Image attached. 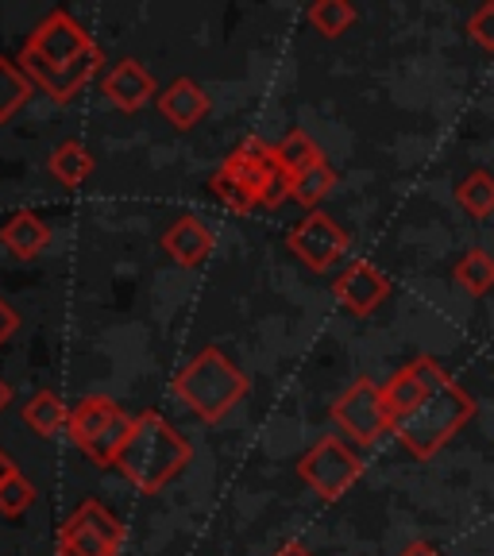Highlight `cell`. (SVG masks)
Listing matches in <instances>:
<instances>
[{
  "label": "cell",
  "mask_w": 494,
  "mask_h": 556,
  "mask_svg": "<svg viewBox=\"0 0 494 556\" xmlns=\"http://www.w3.org/2000/svg\"><path fill=\"white\" fill-rule=\"evenodd\" d=\"M190 460L193 444L159 409H143L139 417H131V433L124 448L116 452L113 468H121V476L139 495H159L163 486H170V479L182 476Z\"/></svg>",
  "instance_id": "cell-1"
},
{
  "label": "cell",
  "mask_w": 494,
  "mask_h": 556,
  "mask_svg": "<svg viewBox=\"0 0 494 556\" xmlns=\"http://www.w3.org/2000/svg\"><path fill=\"white\" fill-rule=\"evenodd\" d=\"M252 391V382L217 344L201 348L198 356L174 375V399L182 402L205 426H220Z\"/></svg>",
  "instance_id": "cell-2"
},
{
  "label": "cell",
  "mask_w": 494,
  "mask_h": 556,
  "mask_svg": "<svg viewBox=\"0 0 494 556\" xmlns=\"http://www.w3.org/2000/svg\"><path fill=\"white\" fill-rule=\"evenodd\" d=\"M471 417H476L471 394L452 375H444L441 382L429 387V394L409 414L394 417L391 433L406 444V452H414L417 460H429V456H436L452 437L468 426Z\"/></svg>",
  "instance_id": "cell-3"
},
{
  "label": "cell",
  "mask_w": 494,
  "mask_h": 556,
  "mask_svg": "<svg viewBox=\"0 0 494 556\" xmlns=\"http://www.w3.org/2000/svg\"><path fill=\"white\" fill-rule=\"evenodd\" d=\"M128 433H131V417L109 394H89V399L78 402V409H69L66 437L86 452L97 468L116 464V452L124 448Z\"/></svg>",
  "instance_id": "cell-4"
},
{
  "label": "cell",
  "mask_w": 494,
  "mask_h": 556,
  "mask_svg": "<svg viewBox=\"0 0 494 556\" xmlns=\"http://www.w3.org/2000/svg\"><path fill=\"white\" fill-rule=\"evenodd\" d=\"M364 476V460L340 437H321L297 460V479L325 503H340Z\"/></svg>",
  "instance_id": "cell-5"
},
{
  "label": "cell",
  "mask_w": 494,
  "mask_h": 556,
  "mask_svg": "<svg viewBox=\"0 0 494 556\" xmlns=\"http://www.w3.org/2000/svg\"><path fill=\"white\" fill-rule=\"evenodd\" d=\"M124 526L113 510L97 498H86L78 510L59 526L54 553L59 556H121Z\"/></svg>",
  "instance_id": "cell-6"
},
{
  "label": "cell",
  "mask_w": 494,
  "mask_h": 556,
  "mask_svg": "<svg viewBox=\"0 0 494 556\" xmlns=\"http://www.w3.org/2000/svg\"><path fill=\"white\" fill-rule=\"evenodd\" d=\"M220 170L232 174L236 182L267 208L282 205L290 198V178L275 166V143H267L259 136L240 139L232 148V155L220 163Z\"/></svg>",
  "instance_id": "cell-7"
},
{
  "label": "cell",
  "mask_w": 494,
  "mask_h": 556,
  "mask_svg": "<svg viewBox=\"0 0 494 556\" xmlns=\"http://www.w3.org/2000/svg\"><path fill=\"white\" fill-rule=\"evenodd\" d=\"M332 421L359 444H375L382 433H391V414L382 406V387L375 379H356L332 402Z\"/></svg>",
  "instance_id": "cell-8"
},
{
  "label": "cell",
  "mask_w": 494,
  "mask_h": 556,
  "mask_svg": "<svg viewBox=\"0 0 494 556\" xmlns=\"http://www.w3.org/2000/svg\"><path fill=\"white\" fill-rule=\"evenodd\" d=\"M93 47H97L93 35H89L78 20L69 16V12L59 9V12H51L43 24L35 27L31 35H27L24 51L31 54V59L47 62V66L62 70V66H74L78 59H86Z\"/></svg>",
  "instance_id": "cell-9"
},
{
  "label": "cell",
  "mask_w": 494,
  "mask_h": 556,
  "mask_svg": "<svg viewBox=\"0 0 494 556\" xmlns=\"http://www.w3.org/2000/svg\"><path fill=\"white\" fill-rule=\"evenodd\" d=\"M287 248L313 270V275H325V270H332L347 255L352 236L332 217H325V213H309V217L287 236Z\"/></svg>",
  "instance_id": "cell-10"
},
{
  "label": "cell",
  "mask_w": 494,
  "mask_h": 556,
  "mask_svg": "<svg viewBox=\"0 0 494 556\" xmlns=\"http://www.w3.org/2000/svg\"><path fill=\"white\" fill-rule=\"evenodd\" d=\"M20 66H24V74L31 78L35 89H43L54 104H66V101H74V97H78L81 89L97 78V74H101L104 54H101V47H93V51H89L86 59L74 62V66L54 70V66H47V62L31 59L27 51H20Z\"/></svg>",
  "instance_id": "cell-11"
},
{
  "label": "cell",
  "mask_w": 494,
  "mask_h": 556,
  "mask_svg": "<svg viewBox=\"0 0 494 556\" xmlns=\"http://www.w3.org/2000/svg\"><path fill=\"white\" fill-rule=\"evenodd\" d=\"M332 298H337L352 317H371V313L391 298V278L382 275L371 260H356L332 278Z\"/></svg>",
  "instance_id": "cell-12"
},
{
  "label": "cell",
  "mask_w": 494,
  "mask_h": 556,
  "mask_svg": "<svg viewBox=\"0 0 494 556\" xmlns=\"http://www.w3.org/2000/svg\"><path fill=\"white\" fill-rule=\"evenodd\" d=\"M101 93L121 109V113H139L151 97H159V86L148 70L136 59H121L109 74L101 78Z\"/></svg>",
  "instance_id": "cell-13"
},
{
  "label": "cell",
  "mask_w": 494,
  "mask_h": 556,
  "mask_svg": "<svg viewBox=\"0 0 494 556\" xmlns=\"http://www.w3.org/2000/svg\"><path fill=\"white\" fill-rule=\"evenodd\" d=\"M213 248H217V236L201 217H178L163 232V252L178 267H201L213 255Z\"/></svg>",
  "instance_id": "cell-14"
},
{
  "label": "cell",
  "mask_w": 494,
  "mask_h": 556,
  "mask_svg": "<svg viewBox=\"0 0 494 556\" xmlns=\"http://www.w3.org/2000/svg\"><path fill=\"white\" fill-rule=\"evenodd\" d=\"M0 243H4V252L20 263H31L51 248V225H47L39 213L31 208H20L12 213L4 225H0Z\"/></svg>",
  "instance_id": "cell-15"
},
{
  "label": "cell",
  "mask_w": 494,
  "mask_h": 556,
  "mask_svg": "<svg viewBox=\"0 0 494 556\" xmlns=\"http://www.w3.org/2000/svg\"><path fill=\"white\" fill-rule=\"evenodd\" d=\"M155 101H159V113H163V121H170L178 131L198 128V124L208 116V93L190 78L170 81V86H166Z\"/></svg>",
  "instance_id": "cell-16"
},
{
  "label": "cell",
  "mask_w": 494,
  "mask_h": 556,
  "mask_svg": "<svg viewBox=\"0 0 494 556\" xmlns=\"http://www.w3.org/2000/svg\"><path fill=\"white\" fill-rule=\"evenodd\" d=\"M47 170H51V178H59L66 190H78V186L89 182V174H93V155H89L86 143L66 139V143H59V148L51 151Z\"/></svg>",
  "instance_id": "cell-17"
},
{
  "label": "cell",
  "mask_w": 494,
  "mask_h": 556,
  "mask_svg": "<svg viewBox=\"0 0 494 556\" xmlns=\"http://www.w3.org/2000/svg\"><path fill=\"white\" fill-rule=\"evenodd\" d=\"M317 163H325V155H321V148L313 143L309 131L294 128L275 143V166L287 174V178H297V174H305Z\"/></svg>",
  "instance_id": "cell-18"
},
{
  "label": "cell",
  "mask_w": 494,
  "mask_h": 556,
  "mask_svg": "<svg viewBox=\"0 0 494 556\" xmlns=\"http://www.w3.org/2000/svg\"><path fill=\"white\" fill-rule=\"evenodd\" d=\"M24 421L35 429L39 437H59L69 426V406L62 402V394L54 391H39L31 402L24 406Z\"/></svg>",
  "instance_id": "cell-19"
},
{
  "label": "cell",
  "mask_w": 494,
  "mask_h": 556,
  "mask_svg": "<svg viewBox=\"0 0 494 556\" xmlns=\"http://www.w3.org/2000/svg\"><path fill=\"white\" fill-rule=\"evenodd\" d=\"M31 93H35V86L24 74V66L12 62L9 54H0V124H9L12 116L31 101Z\"/></svg>",
  "instance_id": "cell-20"
},
{
  "label": "cell",
  "mask_w": 494,
  "mask_h": 556,
  "mask_svg": "<svg viewBox=\"0 0 494 556\" xmlns=\"http://www.w3.org/2000/svg\"><path fill=\"white\" fill-rule=\"evenodd\" d=\"M452 278L460 282L464 294L486 298V294L494 290V255H491V252H483V248H471V252H464V255H460V263H456Z\"/></svg>",
  "instance_id": "cell-21"
},
{
  "label": "cell",
  "mask_w": 494,
  "mask_h": 556,
  "mask_svg": "<svg viewBox=\"0 0 494 556\" xmlns=\"http://www.w3.org/2000/svg\"><path fill=\"white\" fill-rule=\"evenodd\" d=\"M337 182H340L337 170H332L329 163H317L305 174H297V178H290V198H294L297 205L313 208V205H321V201L337 190Z\"/></svg>",
  "instance_id": "cell-22"
},
{
  "label": "cell",
  "mask_w": 494,
  "mask_h": 556,
  "mask_svg": "<svg viewBox=\"0 0 494 556\" xmlns=\"http://www.w3.org/2000/svg\"><path fill=\"white\" fill-rule=\"evenodd\" d=\"M305 16H309V24L317 35L340 39L347 27L356 24V4H347V0H317V4H309Z\"/></svg>",
  "instance_id": "cell-23"
},
{
  "label": "cell",
  "mask_w": 494,
  "mask_h": 556,
  "mask_svg": "<svg viewBox=\"0 0 494 556\" xmlns=\"http://www.w3.org/2000/svg\"><path fill=\"white\" fill-rule=\"evenodd\" d=\"M456 201L471 217H491L494 213V174L491 170H471L460 186H456Z\"/></svg>",
  "instance_id": "cell-24"
},
{
  "label": "cell",
  "mask_w": 494,
  "mask_h": 556,
  "mask_svg": "<svg viewBox=\"0 0 494 556\" xmlns=\"http://www.w3.org/2000/svg\"><path fill=\"white\" fill-rule=\"evenodd\" d=\"M208 190H213V198H217L220 205L232 208L236 217H248V213H252V208L259 205V201H255L252 193L243 190V186L236 182L232 174L220 170V166H217V170H213V178H208Z\"/></svg>",
  "instance_id": "cell-25"
},
{
  "label": "cell",
  "mask_w": 494,
  "mask_h": 556,
  "mask_svg": "<svg viewBox=\"0 0 494 556\" xmlns=\"http://www.w3.org/2000/svg\"><path fill=\"white\" fill-rule=\"evenodd\" d=\"M35 503V486L27 476H12L9 483H0V514H9V518H20V514H27Z\"/></svg>",
  "instance_id": "cell-26"
},
{
  "label": "cell",
  "mask_w": 494,
  "mask_h": 556,
  "mask_svg": "<svg viewBox=\"0 0 494 556\" xmlns=\"http://www.w3.org/2000/svg\"><path fill=\"white\" fill-rule=\"evenodd\" d=\"M468 35H471V43H479L483 51L494 54V0H491V4H483V9L471 12Z\"/></svg>",
  "instance_id": "cell-27"
},
{
  "label": "cell",
  "mask_w": 494,
  "mask_h": 556,
  "mask_svg": "<svg viewBox=\"0 0 494 556\" xmlns=\"http://www.w3.org/2000/svg\"><path fill=\"white\" fill-rule=\"evenodd\" d=\"M16 329H20V313L12 309L9 302H4V294H0V348L16 337Z\"/></svg>",
  "instance_id": "cell-28"
},
{
  "label": "cell",
  "mask_w": 494,
  "mask_h": 556,
  "mask_svg": "<svg viewBox=\"0 0 494 556\" xmlns=\"http://www.w3.org/2000/svg\"><path fill=\"white\" fill-rule=\"evenodd\" d=\"M398 556H444V553L436 545H429V541H409V545L402 548Z\"/></svg>",
  "instance_id": "cell-29"
},
{
  "label": "cell",
  "mask_w": 494,
  "mask_h": 556,
  "mask_svg": "<svg viewBox=\"0 0 494 556\" xmlns=\"http://www.w3.org/2000/svg\"><path fill=\"white\" fill-rule=\"evenodd\" d=\"M16 471H20V468H16V464L9 460V452L0 448V483H9V479L16 476Z\"/></svg>",
  "instance_id": "cell-30"
},
{
  "label": "cell",
  "mask_w": 494,
  "mask_h": 556,
  "mask_svg": "<svg viewBox=\"0 0 494 556\" xmlns=\"http://www.w3.org/2000/svg\"><path fill=\"white\" fill-rule=\"evenodd\" d=\"M275 556H313V553H309V548H305V545H297V541H290V545H282Z\"/></svg>",
  "instance_id": "cell-31"
},
{
  "label": "cell",
  "mask_w": 494,
  "mask_h": 556,
  "mask_svg": "<svg viewBox=\"0 0 494 556\" xmlns=\"http://www.w3.org/2000/svg\"><path fill=\"white\" fill-rule=\"evenodd\" d=\"M9 402H12V391H9V382H4V379H0V409H4V406H9Z\"/></svg>",
  "instance_id": "cell-32"
}]
</instances>
